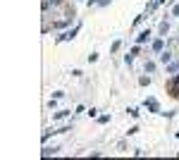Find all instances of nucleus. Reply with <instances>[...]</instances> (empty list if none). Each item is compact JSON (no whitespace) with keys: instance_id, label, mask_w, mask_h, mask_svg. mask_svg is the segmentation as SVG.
Returning a JSON list of instances; mask_svg holds the SVG:
<instances>
[{"instance_id":"f257e3e1","label":"nucleus","mask_w":179,"mask_h":160,"mask_svg":"<svg viewBox=\"0 0 179 160\" xmlns=\"http://www.w3.org/2000/svg\"><path fill=\"white\" fill-rule=\"evenodd\" d=\"M167 91H170V96L179 98V77H174V79L167 81Z\"/></svg>"},{"instance_id":"f03ea898","label":"nucleus","mask_w":179,"mask_h":160,"mask_svg":"<svg viewBox=\"0 0 179 160\" xmlns=\"http://www.w3.org/2000/svg\"><path fill=\"white\" fill-rule=\"evenodd\" d=\"M60 2H62V0H53V5H60Z\"/></svg>"}]
</instances>
